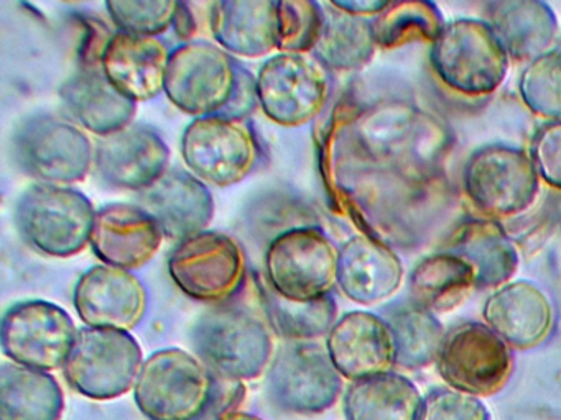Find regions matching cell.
I'll list each match as a JSON object with an SVG mask.
<instances>
[{"label":"cell","mask_w":561,"mask_h":420,"mask_svg":"<svg viewBox=\"0 0 561 420\" xmlns=\"http://www.w3.org/2000/svg\"><path fill=\"white\" fill-rule=\"evenodd\" d=\"M423 400L412 380L389 371L351 383L343 410L346 420H420Z\"/></svg>","instance_id":"f1b7e54d"},{"label":"cell","mask_w":561,"mask_h":420,"mask_svg":"<svg viewBox=\"0 0 561 420\" xmlns=\"http://www.w3.org/2000/svg\"><path fill=\"white\" fill-rule=\"evenodd\" d=\"M474 289L471 266L446 249L423 258L409 276L410 299L435 314L455 311Z\"/></svg>","instance_id":"f546056e"},{"label":"cell","mask_w":561,"mask_h":420,"mask_svg":"<svg viewBox=\"0 0 561 420\" xmlns=\"http://www.w3.org/2000/svg\"><path fill=\"white\" fill-rule=\"evenodd\" d=\"M65 407L54 374L12 361L0 368V420H61Z\"/></svg>","instance_id":"83f0119b"},{"label":"cell","mask_w":561,"mask_h":420,"mask_svg":"<svg viewBox=\"0 0 561 420\" xmlns=\"http://www.w3.org/2000/svg\"><path fill=\"white\" fill-rule=\"evenodd\" d=\"M428 59L436 78L446 88L468 97L497 91L511 61L491 25L478 19L446 23L430 45Z\"/></svg>","instance_id":"5b68a950"},{"label":"cell","mask_w":561,"mask_h":420,"mask_svg":"<svg viewBox=\"0 0 561 420\" xmlns=\"http://www.w3.org/2000/svg\"><path fill=\"white\" fill-rule=\"evenodd\" d=\"M528 154L540 180L561 190V120L547 121L538 128Z\"/></svg>","instance_id":"ab89813d"},{"label":"cell","mask_w":561,"mask_h":420,"mask_svg":"<svg viewBox=\"0 0 561 420\" xmlns=\"http://www.w3.org/2000/svg\"><path fill=\"white\" fill-rule=\"evenodd\" d=\"M257 107H261L257 75L252 74L244 65L239 62L238 82H236L234 92H232L225 110L219 115L231 118V120L245 121Z\"/></svg>","instance_id":"60d3db41"},{"label":"cell","mask_w":561,"mask_h":420,"mask_svg":"<svg viewBox=\"0 0 561 420\" xmlns=\"http://www.w3.org/2000/svg\"><path fill=\"white\" fill-rule=\"evenodd\" d=\"M380 315L392 331L397 368L413 371L435 363L446 334L435 312L407 299L387 304Z\"/></svg>","instance_id":"4dcf8cb0"},{"label":"cell","mask_w":561,"mask_h":420,"mask_svg":"<svg viewBox=\"0 0 561 420\" xmlns=\"http://www.w3.org/2000/svg\"><path fill=\"white\" fill-rule=\"evenodd\" d=\"M96 144L67 117L35 114L12 133V156L22 173L42 184L71 186L94 170Z\"/></svg>","instance_id":"277c9868"},{"label":"cell","mask_w":561,"mask_h":420,"mask_svg":"<svg viewBox=\"0 0 561 420\" xmlns=\"http://www.w3.org/2000/svg\"><path fill=\"white\" fill-rule=\"evenodd\" d=\"M169 275L193 301L228 304L248 282V255L234 236L205 230L176 243L169 256Z\"/></svg>","instance_id":"ba28073f"},{"label":"cell","mask_w":561,"mask_h":420,"mask_svg":"<svg viewBox=\"0 0 561 420\" xmlns=\"http://www.w3.org/2000/svg\"><path fill=\"white\" fill-rule=\"evenodd\" d=\"M142 207L162 229L167 240L180 243L205 232L215 217L208 184L185 170H169L157 183L137 194Z\"/></svg>","instance_id":"ac0fdd59"},{"label":"cell","mask_w":561,"mask_h":420,"mask_svg":"<svg viewBox=\"0 0 561 420\" xmlns=\"http://www.w3.org/2000/svg\"><path fill=\"white\" fill-rule=\"evenodd\" d=\"M257 91L268 120L280 127H304L327 108L331 75L313 55L277 52L259 69Z\"/></svg>","instance_id":"5bb4252c"},{"label":"cell","mask_w":561,"mask_h":420,"mask_svg":"<svg viewBox=\"0 0 561 420\" xmlns=\"http://www.w3.org/2000/svg\"><path fill=\"white\" fill-rule=\"evenodd\" d=\"M420 420H492V417L479 397L451 387H435L423 400Z\"/></svg>","instance_id":"f35d334b"},{"label":"cell","mask_w":561,"mask_h":420,"mask_svg":"<svg viewBox=\"0 0 561 420\" xmlns=\"http://www.w3.org/2000/svg\"><path fill=\"white\" fill-rule=\"evenodd\" d=\"M324 347L337 373L351 383L396 366L392 331L382 315L373 312L353 311L337 318Z\"/></svg>","instance_id":"d6986e66"},{"label":"cell","mask_w":561,"mask_h":420,"mask_svg":"<svg viewBox=\"0 0 561 420\" xmlns=\"http://www.w3.org/2000/svg\"><path fill=\"white\" fill-rule=\"evenodd\" d=\"M163 240L159 223L142 207L114 202L98 209L91 249L103 265L134 271L156 258Z\"/></svg>","instance_id":"ffe728a7"},{"label":"cell","mask_w":561,"mask_h":420,"mask_svg":"<svg viewBox=\"0 0 561 420\" xmlns=\"http://www.w3.org/2000/svg\"><path fill=\"white\" fill-rule=\"evenodd\" d=\"M462 187L484 219H515L534 207L540 177L527 151L508 144H485L472 151L462 167Z\"/></svg>","instance_id":"8992f818"},{"label":"cell","mask_w":561,"mask_h":420,"mask_svg":"<svg viewBox=\"0 0 561 420\" xmlns=\"http://www.w3.org/2000/svg\"><path fill=\"white\" fill-rule=\"evenodd\" d=\"M73 305L87 327L133 331L149 311V292L133 271L98 265L78 279Z\"/></svg>","instance_id":"2e32d148"},{"label":"cell","mask_w":561,"mask_h":420,"mask_svg":"<svg viewBox=\"0 0 561 420\" xmlns=\"http://www.w3.org/2000/svg\"><path fill=\"white\" fill-rule=\"evenodd\" d=\"M261 156V143L245 121L209 115L190 121L183 131V161L208 186L242 183L254 173Z\"/></svg>","instance_id":"7c38bea8"},{"label":"cell","mask_w":561,"mask_h":420,"mask_svg":"<svg viewBox=\"0 0 561 420\" xmlns=\"http://www.w3.org/2000/svg\"><path fill=\"white\" fill-rule=\"evenodd\" d=\"M98 210L71 186L32 184L15 206V225L34 252L71 258L91 246Z\"/></svg>","instance_id":"3957f363"},{"label":"cell","mask_w":561,"mask_h":420,"mask_svg":"<svg viewBox=\"0 0 561 420\" xmlns=\"http://www.w3.org/2000/svg\"><path fill=\"white\" fill-rule=\"evenodd\" d=\"M58 95L68 118L100 138L124 130L136 118L137 102L117 91L101 68L80 69Z\"/></svg>","instance_id":"cb8c5ba5"},{"label":"cell","mask_w":561,"mask_h":420,"mask_svg":"<svg viewBox=\"0 0 561 420\" xmlns=\"http://www.w3.org/2000/svg\"><path fill=\"white\" fill-rule=\"evenodd\" d=\"M169 144L147 125L133 124L100 138L94 153V171L101 183L137 194L157 183L169 171Z\"/></svg>","instance_id":"e0dca14e"},{"label":"cell","mask_w":561,"mask_h":420,"mask_svg":"<svg viewBox=\"0 0 561 420\" xmlns=\"http://www.w3.org/2000/svg\"><path fill=\"white\" fill-rule=\"evenodd\" d=\"M389 2L390 0H331L330 3L341 12L369 19V16L379 15L389 5Z\"/></svg>","instance_id":"b9f144b4"},{"label":"cell","mask_w":561,"mask_h":420,"mask_svg":"<svg viewBox=\"0 0 561 420\" xmlns=\"http://www.w3.org/2000/svg\"><path fill=\"white\" fill-rule=\"evenodd\" d=\"M257 294L268 328L285 343L327 337L337 322L333 294L311 302L288 301L265 281L259 282Z\"/></svg>","instance_id":"d6a6232c"},{"label":"cell","mask_w":561,"mask_h":420,"mask_svg":"<svg viewBox=\"0 0 561 420\" xmlns=\"http://www.w3.org/2000/svg\"><path fill=\"white\" fill-rule=\"evenodd\" d=\"M172 28L175 35L183 39V43L193 42L198 32V23H196V16L190 3L179 2Z\"/></svg>","instance_id":"7bdbcfd3"},{"label":"cell","mask_w":561,"mask_h":420,"mask_svg":"<svg viewBox=\"0 0 561 420\" xmlns=\"http://www.w3.org/2000/svg\"><path fill=\"white\" fill-rule=\"evenodd\" d=\"M176 0H107L106 10L117 32L152 36L172 28Z\"/></svg>","instance_id":"74e56055"},{"label":"cell","mask_w":561,"mask_h":420,"mask_svg":"<svg viewBox=\"0 0 561 420\" xmlns=\"http://www.w3.org/2000/svg\"><path fill=\"white\" fill-rule=\"evenodd\" d=\"M435 364L446 387L479 399L501 393L514 373L512 348L484 322L446 330Z\"/></svg>","instance_id":"30bf717a"},{"label":"cell","mask_w":561,"mask_h":420,"mask_svg":"<svg viewBox=\"0 0 561 420\" xmlns=\"http://www.w3.org/2000/svg\"><path fill=\"white\" fill-rule=\"evenodd\" d=\"M77 337L71 315L42 299L12 305L0 327L2 351L12 363L47 373L64 370Z\"/></svg>","instance_id":"9a60e30c"},{"label":"cell","mask_w":561,"mask_h":420,"mask_svg":"<svg viewBox=\"0 0 561 420\" xmlns=\"http://www.w3.org/2000/svg\"><path fill=\"white\" fill-rule=\"evenodd\" d=\"M340 248L321 226L291 230L265 248L264 281L282 298L311 302L333 294Z\"/></svg>","instance_id":"9c48e42d"},{"label":"cell","mask_w":561,"mask_h":420,"mask_svg":"<svg viewBox=\"0 0 561 420\" xmlns=\"http://www.w3.org/2000/svg\"><path fill=\"white\" fill-rule=\"evenodd\" d=\"M446 252L471 266L478 289L501 288L518 269L517 246L497 220H466L449 240Z\"/></svg>","instance_id":"4316f807"},{"label":"cell","mask_w":561,"mask_h":420,"mask_svg":"<svg viewBox=\"0 0 561 420\" xmlns=\"http://www.w3.org/2000/svg\"><path fill=\"white\" fill-rule=\"evenodd\" d=\"M403 279L399 255L379 236L360 233L340 248L337 288L350 301L376 305L389 301Z\"/></svg>","instance_id":"7402d4cb"},{"label":"cell","mask_w":561,"mask_h":420,"mask_svg":"<svg viewBox=\"0 0 561 420\" xmlns=\"http://www.w3.org/2000/svg\"><path fill=\"white\" fill-rule=\"evenodd\" d=\"M239 62L211 42L193 39L172 49L163 94L195 118L225 110L238 82Z\"/></svg>","instance_id":"4fadbf2b"},{"label":"cell","mask_w":561,"mask_h":420,"mask_svg":"<svg viewBox=\"0 0 561 420\" xmlns=\"http://www.w3.org/2000/svg\"><path fill=\"white\" fill-rule=\"evenodd\" d=\"M144 361L142 347L130 331L83 327L64 374L75 393L106 402L134 390Z\"/></svg>","instance_id":"52a82bcc"},{"label":"cell","mask_w":561,"mask_h":420,"mask_svg":"<svg viewBox=\"0 0 561 420\" xmlns=\"http://www.w3.org/2000/svg\"><path fill=\"white\" fill-rule=\"evenodd\" d=\"M170 55L162 39L116 32L101 59V69L117 91L139 104L165 91Z\"/></svg>","instance_id":"603a6c76"},{"label":"cell","mask_w":561,"mask_h":420,"mask_svg":"<svg viewBox=\"0 0 561 420\" xmlns=\"http://www.w3.org/2000/svg\"><path fill=\"white\" fill-rule=\"evenodd\" d=\"M518 95L537 117L561 120V49H550L525 65L518 78Z\"/></svg>","instance_id":"d590c367"},{"label":"cell","mask_w":561,"mask_h":420,"mask_svg":"<svg viewBox=\"0 0 561 420\" xmlns=\"http://www.w3.org/2000/svg\"><path fill=\"white\" fill-rule=\"evenodd\" d=\"M324 28L323 3L311 0L278 2V52H313Z\"/></svg>","instance_id":"8d00e7d4"},{"label":"cell","mask_w":561,"mask_h":420,"mask_svg":"<svg viewBox=\"0 0 561 420\" xmlns=\"http://www.w3.org/2000/svg\"><path fill=\"white\" fill-rule=\"evenodd\" d=\"M268 399L277 409L297 416L327 412L340 399L343 376L327 347L317 341H290L278 348L265 373Z\"/></svg>","instance_id":"8fae6325"},{"label":"cell","mask_w":561,"mask_h":420,"mask_svg":"<svg viewBox=\"0 0 561 420\" xmlns=\"http://www.w3.org/2000/svg\"><path fill=\"white\" fill-rule=\"evenodd\" d=\"M209 32L229 55L262 58L278 48V2L219 0L209 3Z\"/></svg>","instance_id":"d4e9b609"},{"label":"cell","mask_w":561,"mask_h":420,"mask_svg":"<svg viewBox=\"0 0 561 420\" xmlns=\"http://www.w3.org/2000/svg\"><path fill=\"white\" fill-rule=\"evenodd\" d=\"M324 28L311 55L328 71L351 72L366 68L379 48L373 20L350 15L323 3Z\"/></svg>","instance_id":"1f68e13d"},{"label":"cell","mask_w":561,"mask_h":420,"mask_svg":"<svg viewBox=\"0 0 561 420\" xmlns=\"http://www.w3.org/2000/svg\"><path fill=\"white\" fill-rule=\"evenodd\" d=\"M442 10L428 0H399L373 20L377 46L399 48L409 43L426 42L432 45L445 26Z\"/></svg>","instance_id":"e575fe53"},{"label":"cell","mask_w":561,"mask_h":420,"mask_svg":"<svg viewBox=\"0 0 561 420\" xmlns=\"http://www.w3.org/2000/svg\"><path fill=\"white\" fill-rule=\"evenodd\" d=\"M218 420H264L259 416H254V413L242 412V410H232V412L225 413V416L219 417Z\"/></svg>","instance_id":"ee69618b"},{"label":"cell","mask_w":561,"mask_h":420,"mask_svg":"<svg viewBox=\"0 0 561 420\" xmlns=\"http://www.w3.org/2000/svg\"><path fill=\"white\" fill-rule=\"evenodd\" d=\"M244 222L252 238L267 248L275 238L291 230L320 226V217L298 194L274 189L249 203Z\"/></svg>","instance_id":"836d02e7"},{"label":"cell","mask_w":561,"mask_h":420,"mask_svg":"<svg viewBox=\"0 0 561 420\" xmlns=\"http://www.w3.org/2000/svg\"><path fill=\"white\" fill-rule=\"evenodd\" d=\"M244 381L213 373L182 348L153 351L140 370L134 399L149 420H218L244 399Z\"/></svg>","instance_id":"6da1fadb"},{"label":"cell","mask_w":561,"mask_h":420,"mask_svg":"<svg viewBox=\"0 0 561 420\" xmlns=\"http://www.w3.org/2000/svg\"><path fill=\"white\" fill-rule=\"evenodd\" d=\"M485 13L512 61L528 65L550 51L557 39V13L541 0H495L485 5Z\"/></svg>","instance_id":"484cf974"},{"label":"cell","mask_w":561,"mask_h":420,"mask_svg":"<svg viewBox=\"0 0 561 420\" xmlns=\"http://www.w3.org/2000/svg\"><path fill=\"white\" fill-rule=\"evenodd\" d=\"M484 324L514 350H531L550 337L554 311L534 282L511 281L495 289L482 307Z\"/></svg>","instance_id":"44dd1931"},{"label":"cell","mask_w":561,"mask_h":420,"mask_svg":"<svg viewBox=\"0 0 561 420\" xmlns=\"http://www.w3.org/2000/svg\"><path fill=\"white\" fill-rule=\"evenodd\" d=\"M196 357L219 376L254 381L264 376L275 348L265 318L242 305H215L192 330Z\"/></svg>","instance_id":"7a4b0ae2"}]
</instances>
